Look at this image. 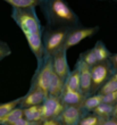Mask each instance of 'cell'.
Masks as SVG:
<instances>
[{
    "label": "cell",
    "instance_id": "cell-1",
    "mask_svg": "<svg viewBox=\"0 0 117 125\" xmlns=\"http://www.w3.org/2000/svg\"><path fill=\"white\" fill-rule=\"evenodd\" d=\"M11 18L24 33L30 49L38 60V67H40L44 59L42 29L34 9H13Z\"/></svg>",
    "mask_w": 117,
    "mask_h": 125
},
{
    "label": "cell",
    "instance_id": "cell-2",
    "mask_svg": "<svg viewBox=\"0 0 117 125\" xmlns=\"http://www.w3.org/2000/svg\"><path fill=\"white\" fill-rule=\"evenodd\" d=\"M43 11L48 22L53 25H59L62 29L74 27L80 24L77 15L72 7L64 0H49L43 2Z\"/></svg>",
    "mask_w": 117,
    "mask_h": 125
},
{
    "label": "cell",
    "instance_id": "cell-3",
    "mask_svg": "<svg viewBox=\"0 0 117 125\" xmlns=\"http://www.w3.org/2000/svg\"><path fill=\"white\" fill-rule=\"evenodd\" d=\"M67 32L68 30L58 27L55 30H49L44 33V35L42 36L44 58H51L57 51L64 48Z\"/></svg>",
    "mask_w": 117,
    "mask_h": 125
},
{
    "label": "cell",
    "instance_id": "cell-4",
    "mask_svg": "<svg viewBox=\"0 0 117 125\" xmlns=\"http://www.w3.org/2000/svg\"><path fill=\"white\" fill-rule=\"evenodd\" d=\"M90 69H91V81H92L91 94H96L98 92V90L102 86V84L108 79H110L113 76L114 71H113V67H111L109 60L98 62L92 67H90Z\"/></svg>",
    "mask_w": 117,
    "mask_h": 125
},
{
    "label": "cell",
    "instance_id": "cell-5",
    "mask_svg": "<svg viewBox=\"0 0 117 125\" xmlns=\"http://www.w3.org/2000/svg\"><path fill=\"white\" fill-rule=\"evenodd\" d=\"M99 31V26H90V27H75L68 30L67 35H66L65 42H64V49L68 50L86 38L94 35L96 33Z\"/></svg>",
    "mask_w": 117,
    "mask_h": 125
},
{
    "label": "cell",
    "instance_id": "cell-6",
    "mask_svg": "<svg viewBox=\"0 0 117 125\" xmlns=\"http://www.w3.org/2000/svg\"><path fill=\"white\" fill-rule=\"evenodd\" d=\"M52 73L53 71H52L51 58H46V60H43L40 67H38V72H36L35 76L33 77L32 85L41 89L48 94V88Z\"/></svg>",
    "mask_w": 117,
    "mask_h": 125
},
{
    "label": "cell",
    "instance_id": "cell-7",
    "mask_svg": "<svg viewBox=\"0 0 117 125\" xmlns=\"http://www.w3.org/2000/svg\"><path fill=\"white\" fill-rule=\"evenodd\" d=\"M40 107L42 112V119L47 121V119H58L65 106L63 105L60 98L48 95Z\"/></svg>",
    "mask_w": 117,
    "mask_h": 125
},
{
    "label": "cell",
    "instance_id": "cell-8",
    "mask_svg": "<svg viewBox=\"0 0 117 125\" xmlns=\"http://www.w3.org/2000/svg\"><path fill=\"white\" fill-rule=\"evenodd\" d=\"M51 65L53 73L58 77H60L63 81H65L69 74V66L68 62H67V50L62 48L59 51H57L51 57Z\"/></svg>",
    "mask_w": 117,
    "mask_h": 125
},
{
    "label": "cell",
    "instance_id": "cell-9",
    "mask_svg": "<svg viewBox=\"0 0 117 125\" xmlns=\"http://www.w3.org/2000/svg\"><path fill=\"white\" fill-rule=\"evenodd\" d=\"M48 97L44 91L41 89L36 88V86L31 85V89L24 97H21L20 106L21 108H27V107H32V106H41L44 99Z\"/></svg>",
    "mask_w": 117,
    "mask_h": 125
},
{
    "label": "cell",
    "instance_id": "cell-10",
    "mask_svg": "<svg viewBox=\"0 0 117 125\" xmlns=\"http://www.w3.org/2000/svg\"><path fill=\"white\" fill-rule=\"evenodd\" d=\"M83 117V109L77 106H65L58 121L62 125H77Z\"/></svg>",
    "mask_w": 117,
    "mask_h": 125
},
{
    "label": "cell",
    "instance_id": "cell-11",
    "mask_svg": "<svg viewBox=\"0 0 117 125\" xmlns=\"http://www.w3.org/2000/svg\"><path fill=\"white\" fill-rule=\"evenodd\" d=\"M76 69L78 71V75H80V88H81V92L88 97L91 94V69L88 65H85L82 60L78 59L76 62Z\"/></svg>",
    "mask_w": 117,
    "mask_h": 125
},
{
    "label": "cell",
    "instance_id": "cell-12",
    "mask_svg": "<svg viewBox=\"0 0 117 125\" xmlns=\"http://www.w3.org/2000/svg\"><path fill=\"white\" fill-rule=\"evenodd\" d=\"M85 99V95L81 91H75L68 86L64 85L63 92L60 94V100H62L64 106H77L81 107L83 101Z\"/></svg>",
    "mask_w": 117,
    "mask_h": 125
},
{
    "label": "cell",
    "instance_id": "cell-13",
    "mask_svg": "<svg viewBox=\"0 0 117 125\" xmlns=\"http://www.w3.org/2000/svg\"><path fill=\"white\" fill-rule=\"evenodd\" d=\"M23 115L26 121H29L34 124H41L43 122L42 119V112L40 106H32L23 109Z\"/></svg>",
    "mask_w": 117,
    "mask_h": 125
},
{
    "label": "cell",
    "instance_id": "cell-14",
    "mask_svg": "<svg viewBox=\"0 0 117 125\" xmlns=\"http://www.w3.org/2000/svg\"><path fill=\"white\" fill-rule=\"evenodd\" d=\"M64 85H65V81H63L60 77H58V76L56 75L55 73H52L51 80H50L49 88H48V95L60 98V94L63 92Z\"/></svg>",
    "mask_w": 117,
    "mask_h": 125
},
{
    "label": "cell",
    "instance_id": "cell-15",
    "mask_svg": "<svg viewBox=\"0 0 117 125\" xmlns=\"http://www.w3.org/2000/svg\"><path fill=\"white\" fill-rule=\"evenodd\" d=\"M8 5L13 7V9H34L35 7L42 5L41 0H6Z\"/></svg>",
    "mask_w": 117,
    "mask_h": 125
},
{
    "label": "cell",
    "instance_id": "cell-16",
    "mask_svg": "<svg viewBox=\"0 0 117 125\" xmlns=\"http://www.w3.org/2000/svg\"><path fill=\"white\" fill-rule=\"evenodd\" d=\"M92 51H93L98 62H106V60H108L111 56L109 49L105 46V43L102 42V41H97V43H96L94 47L92 48Z\"/></svg>",
    "mask_w": 117,
    "mask_h": 125
},
{
    "label": "cell",
    "instance_id": "cell-17",
    "mask_svg": "<svg viewBox=\"0 0 117 125\" xmlns=\"http://www.w3.org/2000/svg\"><path fill=\"white\" fill-rule=\"evenodd\" d=\"M102 104V99H101V95L96 93V94H91L85 97L84 101L82 104L81 108L83 110H88V112H93V109H96L98 106Z\"/></svg>",
    "mask_w": 117,
    "mask_h": 125
},
{
    "label": "cell",
    "instance_id": "cell-18",
    "mask_svg": "<svg viewBox=\"0 0 117 125\" xmlns=\"http://www.w3.org/2000/svg\"><path fill=\"white\" fill-rule=\"evenodd\" d=\"M22 117H24L23 108L16 107V108H14L9 114H7V115L0 121V125H11L16 122V121L21 119Z\"/></svg>",
    "mask_w": 117,
    "mask_h": 125
},
{
    "label": "cell",
    "instance_id": "cell-19",
    "mask_svg": "<svg viewBox=\"0 0 117 125\" xmlns=\"http://www.w3.org/2000/svg\"><path fill=\"white\" fill-rule=\"evenodd\" d=\"M113 110H114V106L107 105V104H100L96 109H93L92 114L99 117L100 119L105 121V119L110 118L113 115Z\"/></svg>",
    "mask_w": 117,
    "mask_h": 125
},
{
    "label": "cell",
    "instance_id": "cell-20",
    "mask_svg": "<svg viewBox=\"0 0 117 125\" xmlns=\"http://www.w3.org/2000/svg\"><path fill=\"white\" fill-rule=\"evenodd\" d=\"M65 85L75 90V91H81L80 88V75H78V71L76 68L69 72L68 76L65 80Z\"/></svg>",
    "mask_w": 117,
    "mask_h": 125
},
{
    "label": "cell",
    "instance_id": "cell-21",
    "mask_svg": "<svg viewBox=\"0 0 117 125\" xmlns=\"http://www.w3.org/2000/svg\"><path fill=\"white\" fill-rule=\"evenodd\" d=\"M115 91H117V80L111 76L110 79H108L107 81L102 84V86L98 90L97 93L100 95H104V94L115 92Z\"/></svg>",
    "mask_w": 117,
    "mask_h": 125
},
{
    "label": "cell",
    "instance_id": "cell-22",
    "mask_svg": "<svg viewBox=\"0 0 117 125\" xmlns=\"http://www.w3.org/2000/svg\"><path fill=\"white\" fill-rule=\"evenodd\" d=\"M20 102H21V98H17V99H15V100H11V101L0 104V121H1L7 114H9L14 108L18 107V106H20Z\"/></svg>",
    "mask_w": 117,
    "mask_h": 125
},
{
    "label": "cell",
    "instance_id": "cell-23",
    "mask_svg": "<svg viewBox=\"0 0 117 125\" xmlns=\"http://www.w3.org/2000/svg\"><path fill=\"white\" fill-rule=\"evenodd\" d=\"M101 122H102V119L97 117L94 114H90V115L83 116L77 125H100Z\"/></svg>",
    "mask_w": 117,
    "mask_h": 125
},
{
    "label": "cell",
    "instance_id": "cell-24",
    "mask_svg": "<svg viewBox=\"0 0 117 125\" xmlns=\"http://www.w3.org/2000/svg\"><path fill=\"white\" fill-rule=\"evenodd\" d=\"M11 55V49L8 46V43L0 40V62H2L5 58Z\"/></svg>",
    "mask_w": 117,
    "mask_h": 125
},
{
    "label": "cell",
    "instance_id": "cell-25",
    "mask_svg": "<svg viewBox=\"0 0 117 125\" xmlns=\"http://www.w3.org/2000/svg\"><path fill=\"white\" fill-rule=\"evenodd\" d=\"M101 99H102V104H107V105L115 106L117 104V91L111 92V93H108V94L101 95Z\"/></svg>",
    "mask_w": 117,
    "mask_h": 125
},
{
    "label": "cell",
    "instance_id": "cell-26",
    "mask_svg": "<svg viewBox=\"0 0 117 125\" xmlns=\"http://www.w3.org/2000/svg\"><path fill=\"white\" fill-rule=\"evenodd\" d=\"M108 60H109L111 67H113V71H114V73L117 72V52L114 53V55H111L110 58H109Z\"/></svg>",
    "mask_w": 117,
    "mask_h": 125
},
{
    "label": "cell",
    "instance_id": "cell-27",
    "mask_svg": "<svg viewBox=\"0 0 117 125\" xmlns=\"http://www.w3.org/2000/svg\"><path fill=\"white\" fill-rule=\"evenodd\" d=\"M40 125H62L58 119H47V121H43Z\"/></svg>",
    "mask_w": 117,
    "mask_h": 125
},
{
    "label": "cell",
    "instance_id": "cell-28",
    "mask_svg": "<svg viewBox=\"0 0 117 125\" xmlns=\"http://www.w3.org/2000/svg\"><path fill=\"white\" fill-rule=\"evenodd\" d=\"M100 125H117V119H115V118H113V117H110V118L102 121Z\"/></svg>",
    "mask_w": 117,
    "mask_h": 125
},
{
    "label": "cell",
    "instance_id": "cell-29",
    "mask_svg": "<svg viewBox=\"0 0 117 125\" xmlns=\"http://www.w3.org/2000/svg\"><path fill=\"white\" fill-rule=\"evenodd\" d=\"M111 117L115 119H117V104L114 106V110H113V115H111Z\"/></svg>",
    "mask_w": 117,
    "mask_h": 125
},
{
    "label": "cell",
    "instance_id": "cell-30",
    "mask_svg": "<svg viewBox=\"0 0 117 125\" xmlns=\"http://www.w3.org/2000/svg\"><path fill=\"white\" fill-rule=\"evenodd\" d=\"M113 77H115V79L117 80V72H115L114 74H113Z\"/></svg>",
    "mask_w": 117,
    "mask_h": 125
}]
</instances>
